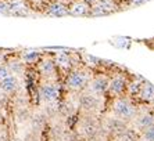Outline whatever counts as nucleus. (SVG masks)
I'll return each mask as SVG.
<instances>
[{
  "label": "nucleus",
  "mask_w": 154,
  "mask_h": 141,
  "mask_svg": "<svg viewBox=\"0 0 154 141\" xmlns=\"http://www.w3.org/2000/svg\"><path fill=\"white\" fill-rule=\"evenodd\" d=\"M118 6L112 0H97L96 3L90 6L89 18L92 17H107V15L114 14L115 11H118Z\"/></svg>",
  "instance_id": "20e7f679"
},
{
  "label": "nucleus",
  "mask_w": 154,
  "mask_h": 141,
  "mask_svg": "<svg viewBox=\"0 0 154 141\" xmlns=\"http://www.w3.org/2000/svg\"><path fill=\"white\" fill-rule=\"evenodd\" d=\"M142 79H133V80H128V86H126V93L131 97H139L140 92H142V86H143Z\"/></svg>",
  "instance_id": "aec40b11"
},
{
  "label": "nucleus",
  "mask_w": 154,
  "mask_h": 141,
  "mask_svg": "<svg viewBox=\"0 0 154 141\" xmlns=\"http://www.w3.org/2000/svg\"><path fill=\"white\" fill-rule=\"evenodd\" d=\"M43 115L47 119H54L56 116H58V101L46 102V106L43 108Z\"/></svg>",
  "instance_id": "4be33fe9"
},
{
  "label": "nucleus",
  "mask_w": 154,
  "mask_h": 141,
  "mask_svg": "<svg viewBox=\"0 0 154 141\" xmlns=\"http://www.w3.org/2000/svg\"><path fill=\"white\" fill-rule=\"evenodd\" d=\"M53 2H64V3H69V0H53Z\"/></svg>",
  "instance_id": "72a5a7b5"
},
{
  "label": "nucleus",
  "mask_w": 154,
  "mask_h": 141,
  "mask_svg": "<svg viewBox=\"0 0 154 141\" xmlns=\"http://www.w3.org/2000/svg\"><path fill=\"white\" fill-rule=\"evenodd\" d=\"M42 0H29V3H40Z\"/></svg>",
  "instance_id": "473e14b6"
},
{
  "label": "nucleus",
  "mask_w": 154,
  "mask_h": 141,
  "mask_svg": "<svg viewBox=\"0 0 154 141\" xmlns=\"http://www.w3.org/2000/svg\"><path fill=\"white\" fill-rule=\"evenodd\" d=\"M24 141H39V133L31 130L28 134H26V137H25Z\"/></svg>",
  "instance_id": "cd10ccee"
},
{
  "label": "nucleus",
  "mask_w": 154,
  "mask_h": 141,
  "mask_svg": "<svg viewBox=\"0 0 154 141\" xmlns=\"http://www.w3.org/2000/svg\"><path fill=\"white\" fill-rule=\"evenodd\" d=\"M139 98L144 102H153L154 101V85L150 82H143L142 92L139 94Z\"/></svg>",
  "instance_id": "6ab92c4d"
},
{
  "label": "nucleus",
  "mask_w": 154,
  "mask_h": 141,
  "mask_svg": "<svg viewBox=\"0 0 154 141\" xmlns=\"http://www.w3.org/2000/svg\"><path fill=\"white\" fill-rule=\"evenodd\" d=\"M90 4L83 0H69L68 3V15L71 17H89Z\"/></svg>",
  "instance_id": "9b49d317"
},
{
  "label": "nucleus",
  "mask_w": 154,
  "mask_h": 141,
  "mask_svg": "<svg viewBox=\"0 0 154 141\" xmlns=\"http://www.w3.org/2000/svg\"><path fill=\"white\" fill-rule=\"evenodd\" d=\"M112 112L117 118L125 120H132L137 116V108L133 105V102L125 97H117L112 102Z\"/></svg>",
  "instance_id": "f03ea898"
},
{
  "label": "nucleus",
  "mask_w": 154,
  "mask_h": 141,
  "mask_svg": "<svg viewBox=\"0 0 154 141\" xmlns=\"http://www.w3.org/2000/svg\"><path fill=\"white\" fill-rule=\"evenodd\" d=\"M128 3L133 7H139V6H143V4L149 3V0H128Z\"/></svg>",
  "instance_id": "c85d7f7f"
},
{
  "label": "nucleus",
  "mask_w": 154,
  "mask_h": 141,
  "mask_svg": "<svg viewBox=\"0 0 154 141\" xmlns=\"http://www.w3.org/2000/svg\"><path fill=\"white\" fill-rule=\"evenodd\" d=\"M153 104H154V101H153Z\"/></svg>",
  "instance_id": "e433bc0d"
},
{
  "label": "nucleus",
  "mask_w": 154,
  "mask_h": 141,
  "mask_svg": "<svg viewBox=\"0 0 154 141\" xmlns=\"http://www.w3.org/2000/svg\"><path fill=\"white\" fill-rule=\"evenodd\" d=\"M83 2H86V3H88V4H90V6H92V4H93V3H96L97 0H83Z\"/></svg>",
  "instance_id": "2f4dec72"
},
{
  "label": "nucleus",
  "mask_w": 154,
  "mask_h": 141,
  "mask_svg": "<svg viewBox=\"0 0 154 141\" xmlns=\"http://www.w3.org/2000/svg\"><path fill=\"white\" fill-rule=\"evenodd\" d=\"M39 98L45 102H56L61 98V86L57 82H46L39 86Z\"/></svg>",
  "instance_id": "7ed1b4c3"
},
{
  "label": "nucleus",
  "mask_w": 154,
  "mask_h": 141,
  "mask_svg": "<svg viewBox=\"0 0 154 141\" xmlns=\"http://www.w3.org/2000/svg\"><path fill=\"white\" fill-rule=\"evenodd\" d=\"M6 100H7V94H4L3 92H0V110L6 104Z\"/></svg>",
  "instance_id": "c756f323"
},
{
  "label": "nucleus",
  "mask_w": 154,
  "mask_h": 141,
  "mask_svg": "<svg viewBox=\"0 0 154 141\" xmlns=\"http://www.w3.org/2000/svg\"><path fill=\"white\" fill-rule=\"evenodd\" d=\"M13 141H24V140H21V138H15V140H13Z\"/></svg>",
  "instance_id": "f704fd0d"
},
{
  "label": "nucleus",
  "mask_w": 154,
  "mask_h": 141,
  "mask_svg": "<svg viewBox=\"0 0 154 141\" xmlns=\"http://www.w3.org/2000/svg\"><path fill=\"white\" fill-rule=\"evenodd\" d=\"M108 80L110 79L107 76H94V78H92L89 82V86H88L89 92L99 95V97H103L108 92Z\"/></svg>",
  "instance_id": "9d476101"
},
{
  "label": "nucleus",
  "mask_w": 154,
  "mask_h": 141,
  "mask_svg": "<svg viewBox=\"0 0 154 141\" xmlns=\"http://www.w3.org/2000/svg\"><path fill=\"white\" fill-rule=\"evenodd\" d=\"M92 79V75L86 69H71L65 75L64 86L71 92H83Z\"/></svg>",
  "instance_id": "f257e3e1"
},
{
  "label": "nucleus",
  "mask_w": 154,
  "mask_h": 141,
  "mask_svg": "<svg viewBox=\"0 0 154 141\" xmlns=\"http://www.w3.org/2000/svg\"><path fill=\"white\" fill-rule=\"evenodd\" d=\"M143 138L146 141H154V126L144 129L143 130Z\"/></svg>",
  "instance_id": "393cba45"
},
{
  "label": "nucleus",
  "mask_w": 154,
  "mask_h": 141,
  "mask_svg": "<svg viewBox=\"0 0 154 141\" xmlns=\"http://www.w3.org/2000/svg\"><path fill=\"white\" fill-rule=\"evenodd\" d=\"M6 65L8 67L11 75H15V76H22V75L26 72V65L22 62L21 58H11L6 62Z\"/></svg>",
  "instance_id": "dca6fc26"
},
{
  "label": "nucleus",
  "mask_w": 154,
  "mask_h": 141,
  "mask_svg": "<svg viewBox=\"0 0 154 141\" xmlns=\"http://www.w3.org/2000/svg\"><path fill=\"white\" fill-rule=\"evenodd\" d=\"M0 14L8 15V0H0Z\"/></svg>",
  "instance_id": "bb28decb"
},
{
  "label": "nucleus",
  "mask_w": 154,
  "mask_h": 141,
  "mask_svg": "<svg viewBox=\"0 0 154 141\" xmlns=\"http://www.w3.org/2000/svg\"><path fill=\"white\" fill-rule=\"evenodd\" d=\"M136 126L142 130L147 129V127H151L154 126V115L153 113H143V115H140V116L136 118Z\"/></svg>",
  "instance_id": "412c9836"
},
{
  "label": "nucleus",
  "mask_w": 154,
  "mask_h": 141,
  "mask_svg": "<svg viewBox=\"0 0 154 141\" xmlns=\"http://www.w3.org/2000/svg\"><path fill=\"white\" fill-rule=\"evenodd\" d=\"M46 120H47V118L43 115V112L33 113L32 116H31V119H29V122H31V129H32L33 131H36V133H40V131L43 130L45 124H46Z\"/></svg>",
  "instance_id": "a211bd4d"
},
{
  "label": "nucleus",
  "mask_w": 154,
  "mask_h": 141,
  "mask_svg": "<svg viewBox=\"0 0 154 141\" xmlns=\"http://www.w3.org/2000/svg\"><path fill=\"white\" fill-rule=\"evenodd\" d=\"M8 15L28 17L29 6L25 3V0H8Z\"/></svg>",
  "instance_id": "f8f14e48"
},
{
  "label": "nucleus",
  "mask_w": 154,
  "mask_h": 141,
  "mask_svg": "<svg viewBox=\"0 0 154 141\" xmlns=\"http://www.w3.org/2000/svg\"><path fill=\"white\" fill-rule=\"evenodd\" d=\"M43 57V53L40 51H36V50H25L24 53L21 54V58L22 62L25 65H36V64L40 61V58Z\"/></svg>",
  "instance_id": "f3484780"
},
{
  "label": "nucleus",
  "mask_w": 154,
  "mask_h": 141,
  "mask_svg": "<svg viewBox=\"0 0 154 141\" xmlns=\"http://www.w3.org/2000/svg\"><path fill=\"white\" fill-rule=\"evenodd\" d=\"M149 2H150V0H149Z\"/></svg>",
  "instance_id": "4c0bfd02"
},
{
  "label": "nucleus",
  "mask_w": 154,
  "mask_h": 141,
  "mask_svg": "<svg viewBox=\"0 0 154 141\" xmlns=\"http://www.w3.org/2000/svg\"><path fill=\"white\" fill-rule=\"evenodd\" d=\"M79 130H81L83 137L92 138L100 131V126H99V122L96 120V118L85 116L82 120H81V127H79Z\"/></svg>",
  "instance_id": "1a4fd4ad"
},
{
  "label": "nucleus",
  "mask_w": 154,
  "mask_h": 141,
  "mask_svg": "<svg viewBox=\"0 0 154 141\" xmlns=\"http://www.w3.org/2000/svg\"><path fill=\"white\" fill-rule=\"evenodd\" d=\"M143 141H146V140H143Z\"/></svg>",
  "instance_id": "c9c22d12"
},
{
  "label": "nucleus",
  "mask_w": 154,
  "mask_h": 141,
  "mask_svg": "<svg viewBox=\"0 0 154 141\" xmlns=\"http://www.w3.org/2000/svg\"><path fill=\"white\" fill-rule=\"evenodd\" d=\"M20 78L15 75H10L6 79L0 80V92H3L4 94H14L20 90Z\"/></svg>",
  "instance_id": "2eb2a0df"
},
{
  "label": "nucleus",
  "mask_w": 154,
  "mask_h": 141,
  "mask_svg": "<svg viewBox=\"0 0 154 141\" xmlns=\"http://www.w3.org/2000/svg\"><path fill=\"white\" fill-rule=\"evenodd\" d=\"M31 116H32V113H31L29 108H26V106H18V110H17V122L18 123L29 122Z\"/></svg>",
  "instance_id": "5701e85b"
},
{
  "label": "nucleus",
  "mask_w": 154,
  "mask_h": 141,
  "mask_svg": "<svg viewBox=\"0 0 154 141\" xmlns=\"http://www.w3.org/2000/svg\"><path fill=\"white\" fill-rule=\"evenodd\" d=\"M36 67H38L39 76L47 82H50L51 78H54L57 75V70H58L57 65L54 62V58L49 56H43L39 62L36 64Z\"/></svg>",
  "instance_id": "39448f33"
},
{
  "label": "nucleus",
  "mask_w": 154,
  "mask_h": 141,
  "mask_svg": "<svg viewBox=\"0 0 154 141\" xmlns=\"http://www.w3.org/2000/svg\"><path fill=\"white\" fill-rule=\"evenodd\" d=\"M0 141H8V134L3 129H0Z\"/></svg>",
  "instance_id": "7c9ffc66"
},
{
  "label": "nucleus",
  "mask_w": 154,
  "mask_h": 141,
  "mask_svg": "<svg viewBox=\"0 0 154 141\" xmlns=\"http://www.w3.org/2000/svg\"><path fill=\"white\" fill-rule=\"evenodd\" d=\"M78 105L85 112H96L101 106V97L93 93H81L78 97Z\"/></svg>",
  "instance_id": "423d86ee"
},
{
  "label": "nucleus",
  "mask_w": 154,
  "mask_h": 141,
  "mask_svg": "<svg viewBox=\"0 0 154 141\" xmlns=\"http://www.w3.org/2000/svg\"><path fill=\"white\" fill-rule=\"evenodd\" d=\"M104 129L107 130V133L118 136L119 133H122L124 130H126L128 126H126L125 120H122V119H119V118L114 116V118H107V119H106V122H104Z\"/></svg>",
  "instance_id": "4468645a"
},
{
  "label": "nucleus",
  "mask_w": 154,
  "mask_h": 141,
  "mask_svg": "<svg viewBox=\"0 0 154 141\" xmlns=\"http://www.w3.org/2000/svg\"><path fill=\"white\" fill-rule=\"evenodd\" d=\"M126 86H128V79L122 75H117L108 80V94L114 97H124L126 94Z\"/></svg>",
  "instance_id": "0eeeda50"
},
{
  "label": "nucleus",
  "mask_w": 154,
  "mask_h": 141,
  "mask_svg": "<svg viewBox=\"0 0 154 141\" xmlns=\"http://www.w3.org/2000/svg\"><path fill=\"white\" fill-rule=\"evenodd\" d=\"M45 14L53 18H63L68 15V3L50 0L45 6Z\"/></svg>",
  "instance_id": "6e6552de"
},
{
  "label": "nucleus",
  "mask_w": 154,
  "mask_h": 141,
  "mask_svg": "<svg viewBox=\"0 0 154 141\" xmlns=\"http://www.w3.org/2000/svg\"><path fill=\"white\" fill-rule=\"evenodd\" d=\"M10 75H11V72L7 65H6V64H0V80L6 79L7 76H10Z\"/></svg>",
  "instance_id": "a878e982"
},
{
  "label": "nucleus",
  "mask_w": 154,
  "mask_h": 141,
  "mask_svg": "<svg viewBox=\"0 0 154 141\" xmlns=\"http://www.w3.org/2000/svg\"><path fill=\"white\" fill-rule=\"evenodd\" d=\"M53 58H54V62H56L58 69L67 70V74H68L71 69H74V57H72L68 51H60V53H57Z\"/></svg>",
  "instance_id": "ddd939ff"
},
{
  "label": "nucleus",
  "mask_w": 154,
  "mask_h": 141,
  "mask_svg": "<svg viewBox=\"0 0 154 141\" xmlns=\"http://www.w3.org/2000/svg\"><path fill=\"white\" fill-rule=\"evenodd\" d=\"M117 137H118L119 141H137L136 133H135L133 130H131V129H126V130H124L122 133H119Z\"/></svg>",
  "instance_id": "b1692460"
}]
</instances>
